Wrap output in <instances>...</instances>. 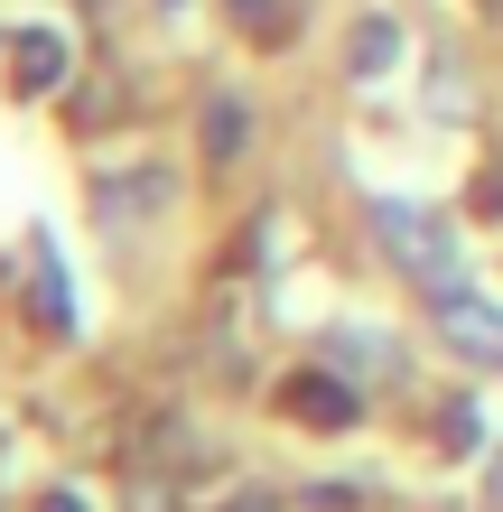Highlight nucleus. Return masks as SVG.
<instances>
[{
  "label": "nucleus",
  "mask_w": 503,
  "mask_h": 512,
  "mask_svg": "<svg viewBox=\"0 0 503 512\" xmlns=\"http://www.w3.org/2000/svg\"><path fill=\"white\" fill-rule=\"evenodd\" d=\"M373 243L392 252L401 280H420L429 298H457L466 289V261H457V233L429 215V205H410V196H373Z\"/></svg>",
  "instance_id": "1"
},
{
  "label": "nucleus",
  "mask_w": 503,
  "mask_h": 512,
  "mask_svg": "<svg viewBox=\"0 0 503 512\" xmlns=\"http://www.w3.org/2000/svg\"><path fill=\"white\" fill-rule=\"evenodd\" d=\"M271 401H280V419H299V429H354V419H364V391H354V373H336V364L289 373Z\"/></svg>",
  "instance_id": "2"
},
{
  "label": "nucleus",
  "mask_w": 503,
  "mask_h": 512,
  "mask_svg": "<svg viewBox=\"0 0 503 512\" xmlns=\"http://www.w3.org/2000/svg\"><path fill=\"white\" fill-rule=\"evenodd\" d=\"M429 317H438V336H448V354H466V364L503 373V308H494V298L457 289V298H429Z\"/></svg>",
  "instance_id": "3"
},
{
  "label": "nucleus",
  "mask_w": 503,
  "mask_h": 512,
  "mask_svg": "<svg viewBox=\"0 0 503 512\" xmlns=\"http://www.w3.org/2000/svg\"><path fill=\"white\" fill-rule=\"evenodd\" d=\"M19 56H10V84L19 94H56V84H66V38H56V28H28V38H10Z\"/></svg>",
  "instance_id": "4"
},
{
  "label": "nucleus",
  "mask_w": 503,
  "mask_h": 512,
  "mask_svg": "<svg viewBox=\"0 0 503 512\" xmlns=\"http://www.w3.org/2000/svg\"><path fill=\"white\" fill-rule=\"evenodd\" d=\"M345 66H354V75H392V66H401V28H392V19H354Z\"/></svg>",
  "instance_id": "5"
},
{
  "label": "nucleus",
  "mask_w": 503,
  "mask_h": 512,
  "mask_svg": "<svg viewBox=\"0 0 503 512\" xmlns=\"http://www.w3.org/2000/svg\"><path fill=\"white\" fill-rule=\"evenodd\" d=\"M327 364L354 373V382H373V373H392V345L382 336H327Z\"/></svg>",
  "instance_id": "6"
},
{
  "label": "nucleus",
  "mask_w": 503,
  "mask_h": 512,
  "mask_svg": "<svg viewBox=\"0 0 503 512\" xmlns=\"http://www.w3.org/2000/svg\"><path fill=\"white\" fill-rule=\"evenodd\" d=\"M243 122H252L243 103H215V112H205V159H233V149H243Z\"/></svg>",
  "instance_id": "7"
},
{
  "label": "nucleus",
  "mask_w": 503,
  "mask_h": 512,
  "mask_svg": "<svg viewBox=\"0 0 503 512\" xmlns=\"http://www.w3.org/2000/svg\"><path fill=\"white\" fill-rule=\"evenodd\" d=\"M233 19L261 28V38H280V28H289V0H233Z\"/></svg>",
  "instance_id": "8"
},
{
  "label": "nucleus",
  "mask_w": 503,
  "mask_h": 512,
  "mask_svg": "<svg viewBox=\"0 0 503 512\" xmlns=\"http://www.w3.org/2000/svg\"><path fill=\"white\" fill-rule=\"evenodd\" d=\"M38 308H47V326H66V280H56V252H38Z\"/></svg>",
  "instance_id": "9"
},
{
  "label": "nucleus",
  "mask_w": 503,
  "mask_h": 512,
  "mask_svg": "<svg viewBox=\"0 0 503 512\" xmlns=\"http://www.w3.org/2000/svg\"><path fill=\"white\" fill-rule=\"evenodd\" d=\"M438 112H466V66H457V56L438 66Z\"/></svg>",
  "instance_id": "10"
},
{
  "label": "nucleus",
  "mask_w": 503,
  "mask_h": 512,
  "mask_svg": "<svg viewBox=\"0 0 503 512\" xmlns=\"http://www.w3.org/2000/svg\"><path fill=\"white\" fill-rule=\"evenodd\" d=\"M28 512H94V503H84V494H66V485H56V494H38V503H28Z\"/></svg>",
  "instance_id": "11"
},
{
  "label": "nucleus",
  "mask_w": 503,
  "mask_h": 512,
  "mask_svg": "<svg viewBox=\"0 0 503 512\" xmlns=\"http://www.w3.org/2000/svg\"><path fill=\"white\" fill-rule=\"evenodd\" d=\"M485 512H503V457L485 466Z\"/></svg>",
  "instance_id": "12"
},
{
  "label": "nucleus",
  "mask_w": 503,
  "mask_h": 512,
  "mask_svg": "<svg viewBox=\"0 0 503 512\" xmlns=\"http://www.w3.org/2000/svg\"><path fill=\"white\" fill-rule=\"evenodd\" d=\"M233 512H280V503H271V494H243V503H233Z\"/></svg>",
  "instance_id": "13"
}]
</instances>
